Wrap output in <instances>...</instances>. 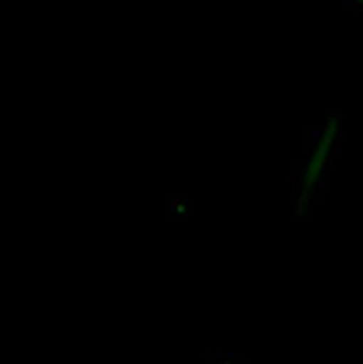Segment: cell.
<instances>
[{"label": "cell", "mask_w": 363, "mask_h": 364, "mask_svg": "<svg viewBox=\"0 0 363 364\" xmlns=\"http://www.w3.org/2000/svg\"><path fill=\"white\" fill-rule=\"evenodd\" d=\"M220 364H241L238 362H233V360H226V362H221Z\"/></svg>", "instance_id": "cell-1"}, {"label": "cell", "mask_w": 363, "mask_h": 364, "mask_svg": "<svg viewBox=\"0 0 363 364\" xmlns=\"http://www.w3.org/2000/svg\"><path fill=\"white\" fill-rule=\"evenodd\" d=\"M352 1H355V3H358V4H362L363 6V0H352Z\"/></svg>", "instance_id": "cell-2"}]
</instances>
